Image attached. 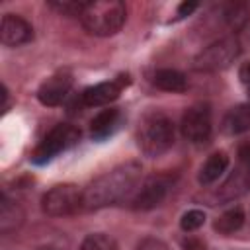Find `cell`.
<instances>
[{
	"instance_id": "cell-1",
	"label": "cell",
	"mask_w": 250,
	"mask_h": 250,
	"mask_svg": "<svg viewBox=\"0 0 250 250\" xmlns=\"http://www.w3.org/2000/svg\"><path fill=\"white\" fill-rule=\"evenodd\" d=\"M141 178L143 166L135 160L111 168L84 189V209H102L121 201H131L141 186Z\"/></svg>"
},
{
	"instance_id": "cell-2",
	"label": "cell",
	"mask_w": 250,
	"mask_h": 250,
	"mask_svg": "<svg viewBox=\"0 0 250 250\" xmlns=\"http://www.w3.org/2000/svg\"><path fill=\"white\" fill-rule=\"evenodd\" d=\"M137 143L143 154L154 158L174 145V123L162 111H146L137 127Z\"/></svg>"
},
{
	"instance_id": "cell-3",
	"label": "cell",
	"mask_w": 250,
	"mask_h": 250,
	"mask_svg": "<svg viewBox=\"0 0 250 250\" xmlns=\"http://www.w3.org/2000/svg\"><path fill=\"white\" fill-rule=\"evenodd\" d=\"M125 6L119 0H96V2H84V8L80 12V21L86 27L88 33L98 37H109L115 35L123 23H125Z\"/></svg>"
},
{
	"instance_id": "cell-4",
	"label": "cell",
	"mask_w": 250,
	"mask_h": 250,
	"mask_svg": "<svg viewBox=\"0 0 250 250\" xmlns=\"http://www.w3.org/2000/svg\"><path fill=\"white\" fill-rule=\"evenodd\" d=\"M78 141H80V131L74 125H70V123H59L35 146V150L31 152V162L33 164H39V166L41 164H47L53 158H57L61 152L72 148Z\"/></svg>"
},
{
	"instance_id": "cell-5",
	"label": "cell",
	"mask_w": 250,
	"mask_h": 250,
	"mask_svg": "<svg viewBox=\"0 0 250 250\" xmlns=\"http://www.w3.org/2000/svg\"><path fill=\"white\" fill-rule=\"evenodd\" d=\"M41 209L49 217H66L84 209V191L74 184L53 186L41 197Z\"/></svg>"
},
{
	"instance_id": "cell-6",
	"label": "cell",
	"mask_w": 250,
	"mask_h": 250,
	"mask_svg": "<svg viewBox=\"0 0 250 250\" xmlns=\"http://www.w3.org/2000/svg\"><path fill=\"white\" fill-rule=\"evenodd\" d=\"M240 53V45L234 37H223L211 45H207L195 59H193V68L201 72H219L229 68L234 59Z\"/></svg>"
},
{
	"instance_id": "cell-7",
	"label": "cell",
	"mask_w": 250,
	"mask_h": 250,
	"mask_svg": "<svg viewBox=\"0 0 250 250\" xmlns=\"http://www.w3.org/2000/svg\"><path fill=\"white\" fill-rule=\"evenodd\" d=\"M182 135L193 143V145H203L211 139L213 123H211V107L207 104H195L186 109L182 115Z\"/></svg>"
},
{
	"instance_id": "cell-8",
	"label": "cell",
	"mask_w": 250,
	"mask_h": 250,
	"mask_svg": "<svg viewBox=\"0 0 250 250\" xmlns=\"http://www.w3.org/2000/svg\"><path fill=\"white\" fill-rule=\"evenodd\" d=\"M127 86H129V74H121L113 80H105V82H100V84L86 88L80 94V102H82V105H88V107L109 105L111 102H115L121 96V92Z\"/></svg>"
},
{
	"instance_id": "cell-9",
	"label": "cell",
	"mask_w": 250,
	"mask_h": 250,
	"mask_svg": "<svg viewBox=\"0 0 250 250\" xmlns=\"http://www.w3.org/2000/svg\"><path fill=\"white\" fill-rule=\"evenodd\" d=\"M166 193H168V182L160 176H152V178H146L145 182H141V186L137 188V191L131 199V205L137 211H148V209H154L156 205H160L164 201Z\"/></svg>"
},
{
	"instance_id": "cell-10",
	"label": "cell",
	"mask_w": 250,
	"mask_h": 250,
	"mask_svg": "<svg viewBox=\"0 0 250 250\" xmlns=\"http://www.w3.org/2000/svg\"><path fill=\"white\" fill-rule=\"evenodd\" d=\"M72 88V74L66 72V70H59L55 72L53 76H49L37 90V100L43 104V105H59L62 104V100L68 96Z\"/></svg>"
},
{
	"instance_id": "cell-11",
	"label": "cell",
	"mask_w": 250,
	"mask_h": 250,
	"mask_svg": "<svg viewBox=\"0 0 250 250\" xmlns=\"http://www.w3.org/2000/svg\"><path fill=\"white\" fill-rule=\"evenodd\" d=\"M0 39L8 47H20L33 39V27L27 20L16 14H4L0 25Z\"/></svg>"
},
{
	"instance_id": "cell-12",
	"label": "cell",
	"mask_w": 250,
	"mask_h": 250,
	"mask_svg": "<svg viewBox=\"0 0 250 250\" xmlns=\"http://www.w3.org/2000/svg\"><path fill=\"white\" fill-rule=\"evenodd\" d=\"M123 123V113L119 107H105L102 109L92 121H90V133L92 139L96 141H104L111 135H115L119 131Z\"/></svg>"
},
{
	"instance_id": "cell-13",
	"label": "cell",
	"mask_w": 250,
	"mask_h": 250,
	"mask_svg": "<svg viewBox=\"0 0 250 250\" xmlns=\"http://www.w3.org/2000/svg\"><path fill=\"white\" fill-rule=\"evenodd\" d=\"M223 131L227 135H240L250 131V104H240L229 109L223 119Z\"/></svg>"
},
{
	"instance_id": "cell-14",
	"label": "cell",
	"mask_w": 250,
	"mask_h": 250,
	"mask_svg": "<svg viewBox=\"0 0 250 250\" xmlns=\"http://www.w3.org/2000/svg\"><path fill=\"white\" fill-rule=\"evenodd\" d=\"M227 166H229V156H227V152H213L205 162H203V166H201V170H199V184L201 186H211V184H215L223 174H225V170H227Z\"/></svg>"
},
{
	"instance_id": "cell-15",
	"label": "cell",
	"mask_w": 250,
	"mask_h": 250,
	"mask_svg": "<svg viewBox=\"0 0 250 250\" xmlns=\"http://www.w3.org/2000/svg\"><path fill=\"white\" fill-rule=\"evenodd\" d=\"M152 84L164 92H172V94H180L188 88V80L186 76L176 70V68H160L154 72L152 76Z\"/></svg>"
},
{
	"instance_id": "cell-16",
	"label": "cell",
	"mask_w": 250,
	"mask_h": 250,
	"mask_svg": "<svg viewBox=\"0 0 250 250\" xmlns=\"http://www.w3.org/2000/svg\"><path fill=\"white\" fill-rule=\"evenodd\" d=\"M242 225H244V211H242L240 207H232V209H227L223 215L217 217L213 229H215L219 234L229 236V234L236 232Z\"/></svg>"
},
{
	"instance_id": "cell-17",
	"label": "cell",
	"mask_w": 250,
	"mask_h": 250,
	"mask_svg": "<svg viewBox=\"0 0 250 250\" xmlns=\"http://www.w3.org/2000/svg\"><path fill=\"white\" fill-rule=\"evenodd\" d=\"M21 219H23L21 209H20L14 201H10V199L4 197V199H2V207H0V229H2L4 232L14 230V229L20 227Z\"/></svg>"
},
{
	"instance_id": "cell-18",
	"label": "cell",
	"mask_w": 250,
	"mask_h": 250,
	"mask_svg": "<svg viewBox=\"0 0 250 250\" xmlns=\"http://www.w3.org/2000/svg\"><path fill=\"white\" fill-rule=\"evenodd\" d=\"M78 250H117V242L105 232H94L82 240Z\"/></svg>"
},
{
	"instance_id": "cell-19",
	"label": "cell",
	"mask_w": 250,
	"mask_h": 250,
	"mask_svg": "<svg viewBox=\"0 0 250 250\" xmlns=\"http://www.w3.org/2000/svg\"><path fill=\"white\" fill-rule=\"evenodd\" d=\"M203 223H205V213L199 211V209H189V211H186V213L182 215V219H180V227H182L184 232H193V230H197Z\"/></svg>"
},
{
	"instance_id": "cell-20",
	"label": "cell",
	"mask_w": 250,
	"mask_h": 250,
	"mask_svg": "<svg viewBox=\"0 0 250 250\" xmlns=\"http://www.w3.org/2000/svg\"><path fill=\"white\" fill-rule=\"evenodd\" d=\"M47 6L62 16H80L84 2H47Z\"/></svg>"
},
{
	"instance_id": "cell-21",
	"label": "cell",
	"mask_w": 250,
	"mask_h": 250,
	"mask_svg": "<svg viewBox=\"0 0 250 250\" xmlns=\"http://www.w3.org/2000/svg\"><path fill=\"white\" fill-rule=\"evenodd\" d=\"M137 250H170V248H168L166 242H162V240H158V238H145V240L137 246Z\"/></svg>"
},
{
	"instance_id": "cell-22",
	"label": "cell",
	"mask_w": 250,
	"mask_h": 250,
	"mask_svg": "<svg viewBox=\"0 0 250 250\" xmlns=\"http://www.w3.org/2000/svg\"><path fill=\"white\" fill-rule=\"evenodd\" d=\"M182 246H184V250H207L205 242L201 238H197V236H191V234H188L182 240Z\"/></svg>"
},
{
	"instance_id": "cell-23",
	"label": "cell",
	"mask_w": 250,
	"mask_h": 250,
	"mask_svg": "<svg viewBox=\"0 0 250 250\" xmlns=\"http://www.w3.org/2000/svg\"><path fill=\"white\" fill-rule=\"evenodd\" d=\"M195 8H197V2H182V4L178 6V12H176V20H182V18L189 16V14H191Z\"/></svg>"
},
{
	"instance_id": "cell-24",
	"label": "cell",
	"mask_w": 250,
	"mask_h": 250,
	"mask_svg": "<svg viewBox=\"0 0 250 250\" xmlns=\"http://www.w3.org/2000/svg\"><path fill=\"white\" fill-rule=\"evenodd\" d=\"M238 158H240V162L250 170V141H246V143L240 145V148H238Z\"/></svg>"
},
{
	"instance_id": "cell-25",
	"label": "cell",
	"mask_w": 250,
	"mask_h": 250,
	"mask_svg": "<svg viewBox=\"0 0 250 250\" xmlns=\"http://www.w3.org/2000/svg\"><path fill=\"white\" fill-rule=\"evenodd\" d=\"M238 78H240V82H242L246 88H250V61H246V62L240 66Z\"/></svg>"
},
{
	"instance_id": "cell-26",
	"label": "cell",
	"mask_w": 250,
	"mask_h": 250,
	"mask_svg": "<svg viewBox=\"0 0 250 250\" xmlns=\"http://www.w3.org/2000/svg\"><path fill=\"white\" fill-rule=\"evenodd\" d=\"M39 250H57V248H51V246H49V248H39Z\"/></svg>"
},
{
	"instance_id": "cell-27",
	"label": "cell",
	"mask_w": 250,
	"mask_h": 250,
	"mask_svg": "<svg viewBox=\"0 0 250 250\" xmlns=\"http://www.w3.org/2000/svg\"><path fill=\"white\" fill-rule=\"evenodd\" d=\"M248 104H250V88H248Z\"/></svg>"
}]
</instances>
